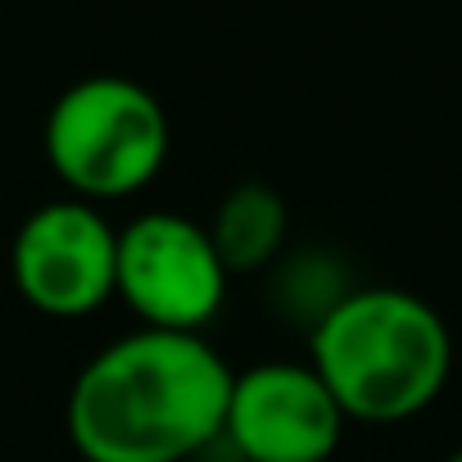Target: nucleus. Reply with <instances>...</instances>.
<instances>
[{"mask_svg": "<svg viewBox=\"0 0 462 462\" xmlns=\"http://www.w3.org/2000/svg\"><path fill=\"white\" fill-rule=\"evenodd\" d=\"M231 277L268 273L291 245V208L268 181H236L204 222Z\"/></svg>", "mask_w": 462, "mask_h": 462, "instance_id": "obj_7", "label": "nucleus"}, {"mask_svg": "<svg viewBox=\"0 0 462 462\" xmlns=\"http://www.w3.org/2000/svg\"><path fill=\"white\" fill-rule=\"evenodd\" d=\"M444 462H462V448H453V453H448V457H444Z\"/></svg>", "mask_w": 462, "mask_h": 462, "instance_id": "obj_9", "label": "nucleus"}, {"mask_svg": "<svg viewBox=\"0 0 462 462\" xmlns=\"http://www.w3.org/2000/svg\"><path fill=\"white\" fill-rule=\"evenodd\" d=\"M231 376L204 336L136 327L73 376L69 444L82 462H190L222 435Z\"/></svg>", "mask_w": 462, "mask_h": 462, "instance_id": "obj_1", "label": "nucleus"}, {"mask_svg": "<svg viewBox=\"0 0 462 462\" xmlns=\"http://www.w3.org/2000/svg\"><path fill=\"white\" fill-rule=\"evenodd\" d=\"M354 291L345 263L331 250H300V254H282L273 263V309L282 318L304 322L309 331Z\"/></svg>", "mask_w": 462, "mask_h": 462, "instance_id": "obj_8", "label": "nucleus"}, {"mask_svg": "<svg viewBox=\"0 0 462 462\" xmlns=\"http://www.w3.org/2000/svg\"><path fill=\"white\" fill-rule=\"evenodd\" d=\"M309 363L363 426L421 417L453 376V331L403 286H354L313 331Z\"/></svg>", "mask_w": 462, "mask_h": 462, "instance_id": "obj_2", "label": "nucleus"}, {"mask_svg": "<svg viewBox=\"0 0 462 462\" xmlns=\"http://www.w3.org/2000/svg\"><path fill=\"white\" fill-rule=\"evenodd\" d=\"M349 417L313 363H254L231 376L222 444L236 462H331Z\"/></svg>", "mask_w": 462, "mask_h": 462, "instance_id": "obj_6", "label": "nucleus"}, {"mask_svg": "<svg viewBox=\"0 0 462 462\" xmlns=\"http://www.w3.org/2000/svg\"><path fill=\"white\" fill-rule=\"evenodd\" d=\"M10 282L42 318L78 322L100 313L118 282V226L100 204L73 195L37 204L14 231Z\"/></svg>", "mask_w": 462, "mask_h": 462, "instance_id": "obj_5", "label": "nucleus"}, {"mask_svg": "<svg viewBox=\"0 0 462 462\" xmlns=\"http://www.w3.org/2000/svg\"><path fill=\"white\" fill-rule=\"evenodd\" d=\"M172 127L150 87L123 73H91L64 87L46 114L42 150L73 199L118 204L141 195L168 163Z\"/></svg>", "mask_w": 462, "mask_h": 462, "instance_id": "obj_3", "label": "nucleus"}, {"mask_svg": "<svg viewBox=\"0 0 462 462\" xmlns=\"http://www.w3.org/2000/svg\"><path fill=\"white\" fill-rule=\"evenodd\" d=\"M226 291L231 273L217 259L204 222L172 208H150L118 226L114 295L136 313L141 327L204 336L208 322H217Z\"/></svg>", "mask_w": 462, "mask_h": 462, "instance_id": "obj_4", "label": "nucleus"}]
</instances>
